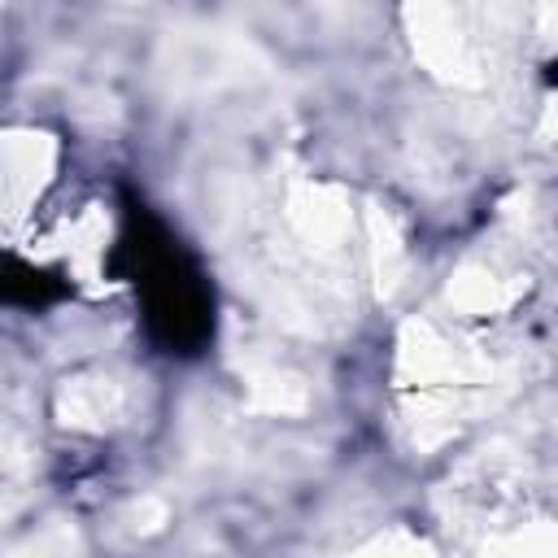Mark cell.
Segmentation results:
<instances>
[{"mask_svg": "<svg viewBox=\"0 0 558 558\" xmlns=\"http://www.w3.org/2000/svg\"><path fill=\"white\" fill-rule=\"evenodd\" d=\"M122 405V392L118 384L109 379H78L61 392V414L65 423H83V427H96V423H109Z\"/></svg>", "mask_w": 558, "mask_h": 558, "instance_id": "6da1fadb", "label": "cell"}, {"mask_svg": "<svg viewBox=\"0 0 558 558\" xmlns=\"http://www.w3.org/2000/svg\"><path fill=\"white\" fill-rule=\"evenodd\" d=\"M253 405L270 410V414H301L310 405V397H305V388L292 375L262 371V375H253Z\"/></svg>", "mask_w": 558, "mask_h": 558, "instance_id": "7a4b0ae2", "label": "cell"}]
</instances>
